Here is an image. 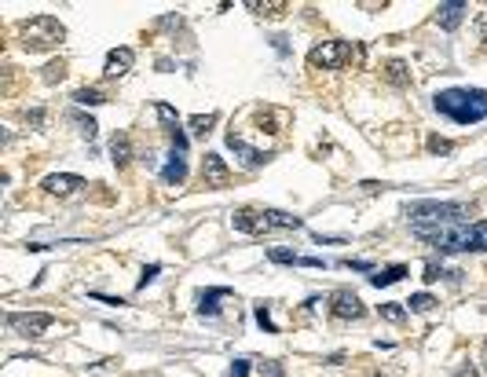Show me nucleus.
<instances>
[{
	"mask_svg": "<svg viewBox=\"0 0 487 377\" xmlns=\"http://www.w3.org/2000/svg\"><path fill=\"white\" fill-rule=\"evenodd\" d=\"M407 224L421 242H432L436 235L451 231V227L469 224V205L465 202H411L407 209Z\"/></svg>",
	"mask_w": 487,
	"mask_h": 377,
	"instance_id": "obj_1",
	"label": "nucleus"
},
{
	"mask_svg": "<svg viewBox=\"0 0 487 377\" xmlns=\"http://www.w3.org/2000/svg\"><path fill=\"white\" fill-rule=\"evenodd\" d=\"M436 114L451 118L454 125H476L487 121V92L483 88H444L432 100Z\"/></svg>",
	"mask_w": 487,
	"mask_h": 377,
	"instance_id": "obj_2",
	"label": "nucleus"
},
{
	"mask_svg": "<svg viewBox=\"0 0 487 377\" xmlns=\"http://www.w3.org/2000/svg\"><path fill=\"white\" fill-rule=\"evenodd\" d=\"M231 227L242 235H268V231H297L301 217H289L282 209H235Z\"/></svg>",
	"mask_w": 487,
	"mask_h": 377,
	"instance_id": "obj_3",
	"label": "nucleus"
},
{
	"mask_svg": "<svg viewBox=\"0 0 487 377\" xmlns=\"http://www.w3.org/2000/svg\"><path fill=\"white\" fill-rule=\"evenodd\" d=\"M62 37H67V29L52 15H37L22 26V48H29V52H48V48L62 44Z\"/></svg>",
	"mask_w": 487,
	"mask_h": 377,
	"instance_id": "obj_4",
	"label": "nucleus"
},
{
	"mask_svg": "<svg viewBox=\"0 0 487 377\" xmlns=\"http://www.w3.org/2000/svg\"><path fill=\"white\" fill-rule=\"evenodd\" d=\"M352 55V44L348 41H322L315 44L312 52H308V62H312L315 70H337V67H345Z\"/></svg>",
	"mask_w": 487,
	"mask_h": 377,
	"instance_id": "obj_5",
	"label": "nucleus"
},
{
	"mask_svg": "<svg viewBox=\"0 0 487 377\" xmlns=\"http://www.w3.org/2000/svg\"><path fill=\"white\" fill-rule=\"evenodd\" d=\"M55 319L48 315V311H11V315H8V326L19 337H44V330Z\"/></svg>",
	"mask_w": 487,
	"mask_h": 377,
	"instance_id": "obj_6",
	"label": "nucleus"
},
{
	"mask_svg": "<svg viewBox=\"0 0 487 377\" xmlns=\"http://www.w3.org/2000/svg\"><path fill=\"white\" fill-rule=\"evenodd\" d=\"M330 311H334L337 319H345V322H359L366 315L359 293H352V289H337L334 297H330Z\"/></svg>",
	"mask_w": 487,
	"mask_h": 377,
	"instance_id": "obj_7",
	"label": "nucleus"
},
{
	"mask_svg": "<svg viewBox=\"0 0 487 377\" xmlns=\"http://www.w3.org/2000/svg\"><path fill=\"white\" fill-rule=\"evenodd\" d=\"M41 187L48 194H55V198H70V194H77L81 187H85V179L74 176V172H52V176L41 179Z\"/></svg>",
	"mask_w": 487,
	"mask_h": 377,
	"instance_id": "obj_8",
	"label": "nucleus"
},
{
	"mask_svg": "<svg viewBox=\"0 0 487 377\" xmlns=\"http://www.w3.org/2000/svg\"><path fill=\"white\" fill-rule=\"evenodd\" d=\"M202 179H205V187H227L231 169H227V161L220 154H205L202 158Z\"/></svg>",
	"mask_w": 487,
	"mask_h": 377,
	"instance_id": "obj_9",
	"label": "nucleus"
},
{
	"mask_svg": "<svg viewBox=\"0 0 487 377\" xmlns=\"http://www.w3.org/2000/svg\"><path fill=\"white\" fill-rule=\"evenodd\" d=\"M227 146H231V151L242 158V165H246V169H261V165H268V161H271V154L253 151V146L242 139V136H235V132H227Z\"/></svg>",
	"mask_w": 487,
	"mask_h": 377,
	"instance_id": "obj_10",
	"label": "nucleus"
},
{
	"mask_svg": "<svg viewBox=\"0 0 487 377\" xmlns=\"http://www.w3.org/2000/svg\"><path fill=\"white\" fill-rule=\"evenodd\" d=\"M161 179H165L169 187H180L184 184V179H187V151H176V146H172L165 169H161Z\"/></svg>",
	"mask_w": 487,
	"mask_h": 377,
	"instance_id": "obj_11",
	"label": "nucleus"
},
{
	"mask_svg": "<svg viewBox=\"0 0 487 377\" xmlns=\"http://www.w3.org/2000/svg\"><path fill=\"white\" fill-rule=\"evenodd\" d=\"M132 62H136V52H132V48H114V52L107 55L103 74H107V77H125L128 70H132Z\"/></svg>",
	"mask_w": 487,
	"mask_h": 377,
	"instance_id": "obj_12",
	"label": "nucleus"
},
{
	"mask_svg": "<svg viewBox=\"0 0 487 377\" xmlns=\"http://www.w3.org/2000/svg\"><path fill=\"white\" fill-rule=\"evenodd\" d=\"M465 11H469L465 0H447V4L436 8V22H440L444 29H454V26H458V22L465 19Z\"/></svg>",
	"mask_w": 487,
	"mask_h": 377,
	"instance_id": "obj_13",
	"label": "nucleus"
},
{
	"mask_svg": "<svg viewBox=\"0 0 487 377\" xmlns=\"http://www.w3.org/2000/svg\"><path fill=\"white\" fill-rule=\"evenodd\" d=\"M224 297H231V289H224V286L202 289V293H198V315H209V319H213L217 311H220V301H224Z\"/></svg>",
	"mask_w": 487,
	"mask_h": 377,
	"instance_id": "obj_14",
	"label": "nucleus"
},
{
	"mask_svg": "<svg viewBox=\"0 0 487 377\" xmlns=\"http://www.w3.org/2000/svg\"><path fill=\"white\" fill-rule=\"evenodd\" d=\"M110 154H114V165H128V158H132V143H128V136L125 132H118L110 139Z\"/></svg>",
	"mask_w": 487,
	"mask_h": 377,
	"instance_id": "obj_15",
	"label": "nucleus"
},
{
	"mask_svg": "<svg viewBox=\"0 0 487 377\" xmlns=\"http://www.w3.org/2000/svg\"><path fill=\"white\" fill-rule=\"evenodd\" d=\"M407 275V264H392V268H385V271H374L370 275V286H392V282H399V278Z\"/></svg>",
	"mask_w": 487,
	"mask_h": 377,
	"instance_id": "obj_16",
	"label": "nucleus"
},
{
	"mask_svg": "<svg viewBox=\"0 0 487 377\" xmlns=\"http://www.w3.org/2000/svg\"><path fill=\"white\" fill-rule=\"evenodd\" d=\"M425 282H440V278H447V282H462V271L454 268H444V264H425Z\"/></svg>",
	"mask_w": 487,
	"mask_h": 377,
	"instance_id": "obj_17",
	"label": "nucleus"
},
{
	"mask_svg": "<svg viewBox=\"0 0 487 377\" xmlns=\"http://www.w3.org/2000/svg\"><path fill=\"white\" fill-rule=\"evenodd\" d=\"M154 114H158V121H161L165 132H176V128H180V118H176V110L169 103H154Z\"/></svg>",
	"mask_w": 487,
	"mask_h": 377,
	"instance_id": "obj_18",
	"label": "nucleus"
},
{
	"mask_svg": "<svg viewBox=\"0 0 487 377\" xmlns=\"http://www.w3.org/2000/svg\"><path fill=\"white\" fill-rule=\"evenodd\" d=\"M268 260L271 264H301V253L286 249V245H268Z\"/></svg>",
	"mask_w": 487,
	"mask_h": 377,
	"instance_id": "obj_19",
	"label": "nucleus"
},
{
	"mask_svg": "<svg viewBox=\"0 0 487 377\" xmlns=\"http://www.w3.org/2000/svg\"><path fill=\"white\" fill-rule=\"evenodd\" d=\"M74 100H77V107H100V103H107V95L100 88H77Z\"/></svg>",
	"mask_w": 487,
	"mask_h": 377,
	"instance_id": "obj_20",
	"label": "nucleus"
},
{
	"mask_svg": "<svg viewBox=\"0 0 487 377\" xmlns=\"http://www.w3.org/2000/svg\"><path fill=\"white\" fill-rule=\"evenodd\" d=\"M253 315H256V322H261V330H264V334H279V326L271 322V304H268V301L256 304V308H253Z\"/></svg>",
	"mask_w": 487,
	"mask_h": 377,
	"instance_id": "obj_21",
	"label": "nucleus"
},
{
	"mask_svg": "<svg viewBox=\"0 0 487 377\" xmlns=\"http://www.w3.org/2000/svg\"><path fill=\"white\" fill-rule=\"evenodd\" d=\"M187 125H191L194 136H209V132H213V125H217V114H198V118H191Z\"/></svg>",
	"mask_w": 487,
	"mask_h": 377,
	"instance_id": "obj_22",
	"label": "nucleus"
},
{
	"mask_svg": "<svg viewBox=\"0 0 487 377\" xmlns=\"http://www.w3.org/2000/svg\"><path fill=\"white\" fill-rule=\"evenodd\" d=\"M70 121L77 125V132H81V136H88V139H95V132H100V125H95L92 118H85V114H77V110L70 114Z\"/></svg>",
	"mask_w": 487,
	"mask_h": 377,
	"instance_id": "obj_23",
	"label": "nucleus"
},
{
	"mask_svg": "<svg viewBox=\"0 0 487 377\" xmlns=\"http://www.w3.org/2000/svg\"><path fill=\"white\" fill-rule=\"evenodd\" d=\"M407 308H411V311H418V315H425V311H432V308H436V301L429 297V293H414V297L407 301Z\"/></svg>",
	"mask_w": 487,
	"mask_h": 377,
	"instance_id": "obj_24",
	"label": "nucleus"
},
{
	"mask_svg": "<svg viewBox=\"0 0 487 377\" xmlns=\"http://www.w3.org/2000/svg\"><path fill=\"white\" fill-rule=\"evenodd\" d=\"M487 249V220H476L473 224V253H483Z\"/></svg>",
	"mask_w": 487,
	"mask_h": 377,
	"instance_id": "obj_25",
	"label": "nucleus"
},
{
	"mask_svg": "<svg viewBox=\"0 0 487 377\" xmlns=\"http://www.w3.org/2000/svg\"><path fill=\"white\" fill-rule=\"evenodd\" d=\"M385 70H388V81H392V85H407V67H403L399 59H392Z\"/></svg>",
	"mask_w": 487,
	"mask_h": 377,
	"instance_id": "obj_26",
	"label": "nucleus"
},
{
	"mask_svg": "<svg viewBox=\"0 0 487 377\" xmlns=\"http://www.w3.org/2000/svg\"><path fill=\"white\" fill-rule=\"evenodd\" d=\"M256 370H261V377H286L279 359H264V363H256Z\"/></svg>",
	"mask_w": 487,
	"mask_h": 377,
	"instance_id": "obj_27",
	"label": "nucleus"
},
{
	"mask_svg": "<svg viewBox=\"0 0 487 377\" xmlns=\"http://www.w3.org/2000/svg\"><path fill=\"white\" fill-rule=\"evenodd\" d=\"M381 319L403 322V319H407V308H403V304H381Z\"/></svg>",
	"mask_w": 487,
	"mask_h": 377,
	"instance_id": "obj_28",
	"label": "nucleus"
},
{
	"mask_svg": "<svg viewBox=\"0 0 487 377\" xmlns=\"http://www.w3.org/2000/svg\"><path fill=\"white\" fill-rule=\"evenodd\" d=\"M227 377H249V359H235V363L227 366Z\"/></svg>",
	"mask_w": 487,
	"mask_h": 377,
	"instance_id": "obj_29",
	"label": "nucleus"
},
{
	"mask_svg": "<svg viewBox=\"0 0 487 377\" xmlns=\"http://www.w3.org/2000/svg\"><path fill=\"white\" fill-rule=\"evenodd\" d=\"M158 271H161V264H147V268H143V275H139V289H147L154 278H158Z\"/></svg>",
	"mask_w": 487,
	"mask_h": 377,
	"instance_id": "obj_30",
	"label": "nucleus"
},
{
	"mask_svg": "<svg viewBox=\"0 0 487 377\" xmlns=\"http://www.w3.org/2000/svg\"><path fill=\"white\" fill-rule=\"evenodd\" d=\"M246 8H249V11H264V15H279V11H286V4H256V0H249Z\"/></svg>",
	"mask_w": 487,
	"mask_h": 377,
	"instance_id": "obj_31",
	"label": "nucleus"
},
{
	"mask_svg": "<svg viewBox=\"0 0 487 377\" xmlns=\"http://www.w3.org/2000/svg\"><path fill=\"white\" fill-rule=\"evenodd\" d=\"M429 151H432V154H451V139H440V136H429Z\"/></svg>",
	"mask_w": 487,
	"mask_h": 377,
	"instance_id": "obj_32",
	"label": "nucleus"
},
{
	"mask_svg": "<svg viewBox=\"0 0 487 377\" xmlns=\"http://www.w3.org/2000/svg\"><path fill=\"white\" fill-rule=\"evenodd\" d=\"M26 121L34 125V128H41L44 125V110H26Z\"/></svg>",
	"mask_w": 487,
	"mask_h": 377,
	"instance_id": "obj_33",
	"label": "nucleus"
},
{
	"mask_svg": "<svg viewBox=\"0 0 487 377\" xmlns=\"http://www.w3.org/2000/svg\"><path fill=\"white\" fill-rule=\"evenodd\" d=\"M345 268H355V271H374L370 260H345Z\"/></svg>",
	"mask_w": 487,
	"mask_h": 377,
	"instance_id": "obj_34",
	"label": "nucleus"
},
{
	"mask_svg": "<svg viewBox=\"0 0 487 377\" xmlns=\"http://www.w3.org/2000/svg\"><path fill=\"white\" fill-rule=\"evenodd\" d=\"M454 377H476V370H473V366H462V370L454 373Z\"/></svg>",
	"mask_w": 487,
	"mask_h": 377,
	"instance_id": "obj_35",
	"label": "nucleus"
},
{
	"mask_svg": "<svg viewBox=\"0 0 487 377\" xmlns=\"http://www.w3.org/2000/svg\"><path fill=\"white\" fill-rule=\"evenodd\" d=\"M483 363H487V344H483Z\"/></svg>",
	"mask_w": 487,
	"mask_h": 377,
	"instance_id": "obj_36",
	"label": "nucleus"
}]
</instances>
